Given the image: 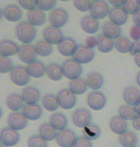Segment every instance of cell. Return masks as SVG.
I'll return each mask as SVG.
<instances>
[{
  "instance_id": "cell-13",
  "label": "cell",
  "mask_w": 140,
  "mask_h": 147,
  "mask_svg": "<svg viewBox=\"0 0 140 147\" xmlns=\"http://www.w3.org/2000/svg\"><path fill=\"white\" fill-rule=\"evenodd\" d=\"M77 137L74 130L70 128H66L57 133L56 143L59 147H72L74 144Z\"/></svg>"
},
{
  "instance_id": "cell-40",
  "label": "cell",
  "mask_w": 140,
  "mask_h": 147,
  "mask_svg": "<svg viewBox=\"0 0 140 147\" xmlns=\"http://www.w3.org/2000/svg\"><path fill=\"white\" fill-rule=\"evenodd\" d=\"M28 147H48V142L42 139L38 134L31 135L27 140Z\"/></svg>"
},
{
  "instance_id": "cell-4",
  "label": "cell",
  "mask_w": 140,
  "mask_h": 147,
  "mask_svg": "<svg viewBox=\"0 0 140 147\" xmlns=\"http://www.w3.org/2000/svg\"><path fill=\"white\" fill-rule=\"evenodd\" d=\"M57 100L59 107L64 110H70L74 108L76 104L77 98L76 96L72 92L69 88H63L58 91L57 93Z\"/></svg>"
},
{
  "instance_id": "cell-52",
  "label": "cell",
  "mask_w": 140,
  "mask_h": 147,
  "mask_svg": "<svg viewBox=\"0 0 140 147\" xmlns=\"http://www.w3.org/2000/svg\"><path fill=\"white\" fill-rule=\"evenodd\" d=\"M135 109L136 114H137V116H140V101L135 106Z\"/></svg>"
},
{
  "instance_id": "cell-45",
  "label": "cell",
  "mask_w": 140,
  "mask_h": 147,
  "mask_svg": "<svg viewBox=\"0 0 140 147\" xmlns=\"http://www.w3.org/2000/svg\"><path fill=\"white\" fill-rule=\"evenodd\" d=\"M18 6L26 11H30L36 9V0H21V1H18Z\"/></svg>"
},
{
  "instance_id": "cell-31",
  "label": "cell",
  "mask_w": 140,
  "mask_h": 147,
  "mask_svg": "<svg viewBox=\"0 0 140 147\" xmlns=\"http://www.w3.org/2000/svg\"><path fill=\"white\" fill-rule=\"evenodd\" d=\"M87 85L92 91H98L104 84V78L100 73L92 72L86 78Z\"/></svg>"
},
{
  "instance_id": "cell-19",
  "label": "cell",
  "mask_w": 140,
  "mask_h": 147,
  "mask_svg": "<svg viewBox=\"0 0 140 147\" xmlns=\"http://www.w3.org/2000/svg\"><path fill=\"white\" fill-rule=\"evenodd\" d=\"M19 45L15 41L4 38L0 40V55L5 57H10L18 54Z\"/></svg>"
},
{
  "instance_id": "cell-17",
  "label": "cell",
  "mask_w": 140,
  "mask_h": 147,
  "mask_svg": "<svg viewBox=\"0 0 140 147\" xmlns=\"http://www.w3.org/2000/svg\"><path fill=\"white\" fill-rule=\"evenodd\" d=\"M21 96L25 104H36L41 96V92L37 87L28 85L22 90Z\"/></svg>"
},
{
  "instance_id": "cell-51",
  "label": "cell",
  "mask_w": 140,
  "mask_h": 147,
  "mask_svg": "<svg viewBox=\"0 0 140 147\" xmlns=\"http://www.w3.org/2000/svg\"><path fill=\"white\" fill-rule=\"evenodd\" d=\"M135 62L136 64V66L140 68V53H138V54H136L135 55Z\"/></svg>"
},
{
  "instance_id": "cell-3",
  "label": "cell",
  "mask_w": 140,
  "mask_h": 147,
  "mask_svg": "<svg viewBox=\"0 0 140 147\" xmlns=\"http://www.w3.org/2000/svg\"><path fill=\"white\" fill-rule=\"evenodd\" d=\"M10 78L11 82L16 86H26L31 80L27 67L23 65H15L10 73Z\"/></svg>"
},
{
  "instance_id": "cell-41",
  "label": "cell",
  "mask_w": 140,
  "mask_h": 147,
  "mask_svg": "<svg viewBox=\"0 0 140 147\" xmlns=\"http://www.w3.org/2000/svg\"><path fill=\"white\" fill-rule=\"evenodd\" d=\"M13 67V62L10 57H5L0 55V74L11 73Z\"/></svg>"
},
{
  "instance_id": "cell-48",
  "label": "cell",
  "mask_w": 140,
  "mask_h": 147,
  "mask_svg": "<svg viewBox=\"0 0 140 147\" xmlns=\"http://www.w3.org/2000/svg\"><path fill=\"white\" fill-rule=\"evenodd\" d=\"M133 23H135V25L136 27H140V9L136 11L135 14H133Z\"/></svg>"
},
{
  "instance_id": "cell-21",
  "label": "cell",
  "mask_w": 140,
  "mask_h": 147,
  "mask_svg": "<svg viewBox=\"0 0 140 147\" xmlns=\"http://www.w3.org/2000/svg\"><path fill=\"white\" fill-rule=\"evenodd\" d=\"M80 26L85 33L89 34H93L97 33L99 30V21L92 17L91 14L82 16L80 20Z\"/></svg>"
},
{
  "instance_id": "cell-27",
  "label": "cell",
  "mask_w": 140,
  "mask_h": 147,
  "mask_svg": "<svg viewBox=\"0 0 140 147\" xmlns=\"http://www.w3.org/2000/svg\"><path fill=\"white\" fill-rule=\"evenodd\" d=\"M95 43L99 50V52H101V53L111 52L113 48H115V44L113 39L108 37L107 36H105L103 33L99 34L98 36H96Z\"/></svg>"
},
{
  "instance_id": "cell-36",
  "label": "cell",
  "mask_w": 140,
  "mask_h": 147,
  "mask_svg": "<svg viewBox=\"0 0 140 147\" xmlns=\"http://www.w3.org/2000/svg\"><path fill=\"white\" fill-rule=\"evenodd\" d=\"M34 46H36L37 55H40V57H49L50 55H52V51H54L52 45H51V44L48 43L44 39L36 40V44H34Z\"/></svg>"
},
{
  "instance_id": "cell-15",
  "label": "cell",
  "mask_w": 140,
  "mask_h": 147,
  "mask_svg": "<svg viewBox=\"0 0 140 147\" xmlns=\"http://www.w3.org/2000/svg\"><path fill=\"white\" fill-rule=\"evenodd\" d=\"M77 43L71 36H65L57 45V50L63 57H72L77 48Z\"/></svg>"
},
{
  "instance_id": "cell-35",
  "label": "cell",
  "mask_w": 140,
  "mask_h": 147,
  "mask_svg": "<svg viewBox=\"0 0 140 147\" xmlns=\"http://www.w3.org/2000/svg\"><path fill=\"white\" fill-rule=\"evenodd\" d=\"M69 89L74 94L75 96L77 95H83L86 93L87 89H88V85H87L86 79L82 78H79L74 80H71L69 83Z\"/></svg>"
},
{
  "instance_id": "cell-54",
  "label": "cell",
  "mask_w": 140,
  "mask_h": 147,
  "mask_svg": "<svg viewBox=\"0 0 140 147\" xmlns=\"http://www.w3.org/2000/svg\"><path fill=\"white\" fill-rule=\"evenodd\" d=\"M2 17H3V9L0 8V20L2 19Z\"/></svg>"
},
{
  "instance_id": "cell-42",
  "label": "cell",
  "mask_w": 140,
  "mask_h": 147,
  "mask_svg": "<svg viewBox=\"0 0 140 147\" xmlns=\"http://www.w3.org/2000/svg\"><path fill=\"white\" fill-rule=\"evenodd\" d=\"M122 8L128 14H135L136 11L140 9L139 1L137 0H127V1H125Z\"/></svg>"
},
{
  "instance_id": "cell-28",
  "label": "cell",
  "mask_w": 140,
  "mask_h": 147,
  "mask_svg": "<svg viewBox=\"0 0 140 147\" xmlns=\"http://www.w3.org/2000/svg\"><path fill=\"white\" fill-rule=\"evenodd\" d=\"M28 22H30L34 27H40L46 22V14L44 11H40L39 9H34L33 11H30L27 13Z\"/></svg>"
},
{
  "instance_id": "cell-37",
  "label": "cell",
  "mask_w": 140,
  "mask_h": 147,
  "mask_svg": "<svg viewBox=\"0 0 140 147\" xmlns=\"http://www.w3.org/2000/svg\"><path fill=\"white\" fill-rule=\"evenodd\" d=\"M83 136L89 140H95L101 136V128L95 123H91L83 128Z\"/></svg>"
},
{
  "instance_id": "cell-12",
  "label": "cell",
  "mask_w": 140,
  "mask_h": 147,
  "mask_svg": "<svg viewBox=\"0 0 140 147\" xmlns=\"http://www.w3.org/2000/svg\"><path fill=\"white\" fill-rule=\"evenodd\" d=\"M28 121L29 120L26 119L23 113L20 112H11L7 117L8 126L15 131H20L26 128Z\"/></svg>"
},
{
  "instance_id": "cell-6",
  "label": "cell",
  "mask_w": 140,
  "mask_h": 147,
  "mask_svg": "<svg viewBox=\"0 0 140 147\" xmlns=\"http://www.w3.org/2000/svg\"><path fill=\"white\" fill-rule=\"evenodd\" d=\"M69 20V13L66 9L62 7L54 8L49 14V21L51 26L55 28L64 27Z\"/></svg>"
},
{
  "instance_id": "cell-53",
  "label": "cell",
  "mask_w": 140,
  "mask_h": 147,
  "mask_svg": "<svg viewBox=\"0 0 140 147\" xmlns=\"http://www.w3.org/2000/svg\"><path fill=\"white\" fill-rule=\"evenodd\" d=\"M135 80H136V83H137V85L140 87V71L137 72V74H136V76H135Z\"/></svg>"
},
{
  "instance_id": "cell-22",
  "label": "cell",
  "mask_w": 140,
  "mask_h": 147,
  "mask_svg": "<svg viewBox=\"0 0 140 147\" xmlns=\"http://www.w3.org/2000/svg\"><path fill=\"white\" fill-rule=\"evenodd\" d=\"M110 129L113 133L116 135H122L126 133L128 131V123L125 119H123L120 116L115 115L111 117L110 122H109Z\"/></svg>"
},
{
  "instance_id": "cell-44",
  "label": "cell",
  "mask_w": 140,
  "mask_h": 147,
  "mask_svg": "<svg viewBox=\"0 0 140 147\" xmlns=\"http://www.w3.org/2000/svg\"><path fill=\"white\" fill-rule=\"evenodd\" d=\"M92 4V1H89V0H76V1H74V7L79 11H90L91 10Z\"/></svg>"
},
{
  "instance_id": "cell-43",
  "label": "cell",
  "mask_w": 140,
  "mask_h": 147,
  "mask_svg": "<svg viewBox=\"0 0 140 147\" xmlns=\"http://www.w3.org/2000/svg\"><path fill=\"white\" fill-rule=\"evenodd\" d=\"M56 4L57 2L55 0H38L36 1V8L42 11H52Z\"/></svg>"
},
{
  "instance_id": "cell-39",
  "label": "cell",
  "mask_w": 140,
  "mask_h": 147,
  "mask_svg": "<svg viewBox=\"0 0 140 147\" xmlns=\"http://www.w3.org/2000/svg\"><path fill=\"white\" fill-rule=\"evenodd\" d=\"M132 42L127 36H120L118 39H116L115 48L117 50L119 53L122 54H126V53L131 52L132 49Z\"/></svg>"
},
{
  "instance_id": "cell-46",
  "label": "cell",
  "mask_w": 140,
  "mask_h": 147,
  "mask_svg": "<svg viewBox=\"0 0 140 147\" xmlns=\"http://www.w3.org/2000/svg\"><path fill=\"white\" fill-rule=\"evenodd\" d=\"M72 147H92V142L88 139H86L84 136H81L77 137Z\"/></svg>"
},
{
  "instance_id": "cell-38",
  "label": "cell",
  "mask_w": 140,
  "mask_h": 147,
  "mask_svg": "<svg viewBox=\"0 0 140 147\" xmlns=\"http://www.w3.org/2000/svg\"><path fill=\"white\" fill-rule=\"evenodd\" d=\"M118 116H120L122 119L127 120H133L137 117L135 107L129 106V105H121L118 108Z\"/></svg>"
},
{
  "instance_id": "cell-23",
  "label": "cell",
  "mask_w": 140,
  "mask_h": 147,
  "mask_svg": "<svg viewBox=\"0 0 140 147\" xmlns=\"http://www.w3.org/2000/svg\"><path fill=\"white\" fill-rule=\"evenodd\" d=\"M22 113L28 120H37L41 117L43 114V109L38 103L36 104H25L22 109Z\"/></svg>"
},
{
  "instance_id": "cell-24",
  "label": "cell",
  "mask_w": 140,
  "mask_h": 147,
  "mask_svg": "<svg viewBox=\"0 0 140 147\" xmlns=\"http://www.w3.org/2000/svg\"><path fill=\"white\" fill-rule=\"evenodd\" d=\"M57 133V130L50 122H42L38 126V135L47 142L56 139Z\"/></svg>"
},
{
  "instance_id": "cell-58",
  "label": "cell",
  "mask_w": 140,
  "mask_h": 147,
  "mask_svg": "<svg viewBox=\"0 0 140 147\" xmlns=\"http://www.w3.org/2000/svg\"><path fill=\"white\" fill-rule=\"evenodd\" d=\"M139 6H140V1H139Z\"/></svg>"
},
{
  "instance_id": "cell-10",
  "label": "cell",
  "mask_w": 140,
  "mask_h": 147,
  "mask_svg": "<svg viewBox=\"0 0 140 147\" xmlns=\"http://www.w3.org/2000/svg\"><path fill=\"white\" fill-rule=\"evenodd\" d=\"M94 51L86 45H78L72 58L79 64H87L94 58Z\"/></svg>"
},
{
  "instance_id": "cell-2",
  "label": "cell",
  "mask_w": 140,
  "mask_h": 147,
  "mask_svg": "<svg viewBox=\"0 0 140 147\" xmlns=\"http://www.w3.org/2000/svg\"><path fill=\"white\" fill-rule=\"evenodd\" d=\"M63 76L70 80H74L80 78L83 68L81 64L76 62L74 58H67L61 64Z\"/></svg>"
},
{
  "instance_id": "cell-29",
  "label": "cell",
  "mask_w": 140,
  "mask_h": 147,
  "mask_svg": "<svg viewBox=\"0 0 140 147\" xmlns=\"http://www.w3.org/2000/svg\"><path fill=\"white\" fill-rule=\"evenodd\" d=\"M27 70L31 78H40L46 74L47 66L41 60H36L34 62L29 64L27 66Z\"/></svg>"
},
{
  "instance_id": "cell-50",
  "label": "cell",
  "mask_w": 140,
  "mask_h": 147,
  "mask_svg": "<svg viewBox=\"0 0 140 147\" xmlns=\"http://www.w3.org/2000/svg\"><path fill=\"white\" fill-rule=\"evenodd\" d=\"M110 3L113 6V7H115V8H122V7H123L125 1H123V0H118V1L112 0V1H110Z\"/></svg>"
},
{
  "instance_id": "cell-34",
  "label": "cell",
  "mask_w": 140,
  "mask_h": 147,
  "mask_svg": "<svg viewBox=\"0 0 140 147\" xmlns=\"http://www.w3.org/2000/svg\"><path fill=\"white\" fill-rule=\"evenodd\" d=\"M42 106L44 107V109L49 112H54L58 109L59 104H58L57 96L54 94L48 93L46 95L43 96L42 98Z\"/></svg>"
},
{
  "instance_id": "cell-56",
  "label": "cell",
  "mask_w": 140,
  "mask_h": 147,
  "mask_svg": "<svg viewBox=\"0 0 140 147\" xmlns=\"http://www.w3.org/2000/svg\"><path fill=\"white\" fill-rule=\"evenodd\" d=\"M0 147H9V146H6V145L2 144V143H1V144H0Z\"/></svg>"
},
{
  "instance_id": "cell-55",
  "label": "cell",
  "mask_w": 140,
  "mask_h": 147,
  "mask_svg": "<svg viewBox=\"0 0 140 147\" xmlns=\"http://www.w3.org/2000/svg\"><path fill=\"white\" fill-rule=\"evenodd\" d=\"M3 114H4V112H3V109L1 107H0V119H1V117H3Z\"/></svg>"
},
{
  "instance_id": "cell-30",
  "label": "cell",
  "mask_w": 140,
  "mask_h": 147,
  "mask_svg": "<svg viewBox=\"0 0 140 147\" xmlns=\"http://www.w3.org/2000/svg\"><path fill=\"white\" fill-rule=\"evenodd\" d=\"M102 32L105 36L112 38V39H118L121 36L122 29L120 26L113 24L111 21H106L102 25Z\"/></svg>"
},
{
  "instance_id": "cell-14",
  "label": "cell",
  "mask_w": 140,
  "mask_h": 147,
  "mask_svg": "<svg viewBox=\"0 0 140 147\" xmlns=\"http://www.w3.org/2000/svg\"><path fill=\"white\" fill-rule=\"evenodd\" d=\"M23 16L22 9L18 5L10 3L3 8V17L10 22H18Z\"/></svg>"
},
{
  "instance_id": "cell-18",
  "label": "cell",
  "mask_w": 140,
  "mask_h": 147,
  "mask_svg": "<svg viewBox=\"0 0 140 147\" xmlns=\"http://www.w3.org/2000/svg\"><path fill=\"white\" fill-rule=\"evenodd\" d=\"M25 102L23 100L21 94L13 92L10 93L6 98L5 104L8 109H10L11 112H19L23 109L25 106Z\"/></svg>"
},
{
  "instance_id": "cell-33",
  "label": "cell",
  "mask_w": 140,
  "mask_h": 147,
  "mask_svg": "<svg viewBox=\"0 0 140 147\" xmlns=\"http://www.w3.org/2000/svg\"><path fill=\"white\" fill-rule=\"evenodd\" d=\"M47 76L54 81H58L63 78V72L61 65H59L57 62H50L47 65L46 70Z\"/></svg>"
},
{
  "instance_id": "cell-7",
  "label": "cell",
  "mask_w": 140,
  "mask_h": 147,
  "mask_svg": "<svg viewBox=\"0 0 140 147\" xmlns=\"http://www.w3.org/2000/svg\"><path fill=\"white\" fill-rule=\"evenodd\" d=\"M18 58L19 60L23 63L26 64H31L37 60V52L36 49V46L33 44H22L21 46H19L18 50Z\"/></svg>"
},
{
  "instance_id": "cell-32",
  "label": "cell",
  "mask_w": 140,
  "mask_h": 147,
  "mask_svg": "<svg viewBox=\"0 0 140 147\" xmlns=\"http://www.w3.org/2000/svg\"><path fill=\"white\" fill-rule=\"evenodd\" d=\"M119 143L124 147H136L138 143V136L135 132L127 131L119 136Z\"/></svg>"
},
{
  "instance_id": "cell-57",
  "label": "cell",
  "mask_w": 140,
  "mask_h": 147,
  "mask_svg": "<svg viewBox=\"0 0 140 147\" xmlns=\"http://www.w3.org/2000/svg\"><path fill=\"white\" fill-rule=\"evenodd\" d=\"M0 144H1V140H0Z\"/></svg>"
},
{
  "instance_id": "cell-47",
  "label": "cell",
  "mask_w": 140,
  "mask_h": 147,
  "mask_svg": "<svg viewBox=\"0 0 140 147\" xmlns=\"http://www.w3.org/2000/svg\"><path fill=\"white\" fill-rule=\"evenodd\" d=\"M130 53H131V55H135L136 54L140 53V39L135 41V42L132 44V49H131Z\"/></svg>"
},
{
  "instance_id": "cell-16",
  "label": "cell",
  "mask_w": 140,
  "mask_h": 147,
  "mask_svg": "<svg viewBox=\"0 0 140 147\" xmlns=\"http://www.w3.org/2000/svg\"><path fill=\"white\" fill-rule=\"evenodd\" d=\"M109 3L107 1H92L91 7V16L94 17L95 19H103L109 16L110 13Z\"/></svg>"
},
{
  "instance_id": "cell-11",
  "label": "cell",
  "mask_w": 140,
  "mask_h": 147,
  "mask_svg": "<svg viewBox=\"0 0 140 147\" xmlns=\"http://www.w3.org/2000/svg\"><path fill=\"white\" fill-rule=\"evenodd\" d=\"M0 140H1L2 144L6 146H14L19 142L20 134L18 131L13 130L9 126L3 127L0 130Z\"/></svg>"
},
{
  "instance_id": "cell-26",
  "label": "cell",
  "mask_w": 140,
  "mask_h": 147,
  "mask_svg": "<svg viewBox=\"0 0 140 147\" xmlns=\"http://www.w3.org/2000/svg\"><path fill=\"white\" fill-rule=\"evenodd\" d=\"M51 124L55 128V130L58 132L62 131L67 128L68 125V117L65 114L61 113V112H54L50 116V121Z\"/></svg>"
},
{
  "instance_id": "cell-9",
  "label": "cell",
  "mask_w": 140,
  "mask_h": 147,
  "mask_svg": "<svg viewBox=\"0 0 140 147\" xmlns=\"http://www.w3.org/2000/svg\"><path fill=\"white\" fill-rule=\"evenodd\" d=\"M43 39L50 43L51 45H58L65 36L63 32L58 28L52 27L51 25L46 26L44 30L42 31Z\"/></svg>"
},
{
  "instance_id": "cell-1",
  "label": "cell",
  "mask_w": 140,
  "mask_h": 147,
  "mask_svg": "<svg viewBox=\"0 0 140 147\" xmlns=\"http://www.w3.org/2000/svg\"><path fill=\"white\" fill-rule=\"evenodd\" d=\"M16 38L23 44H31L36 39L37 30L36 28L28 21H20L14 28Z\"/></svg>"
},
{
  "instance_id": "cell-25",
  "label": "cell",
  "mask_w": 140,
  "mask_h": 147,
  "mask_svg": "<svg viewBox=\"0 0 140 147\" xmlns=\"http://www.w3.org/2000/svg\"><path fill=\"white\" fill-rule=\"evenodd\" d=\"M108 16H109L111 22L118 26L125 24L128 20V13L124 11L123 8L112 7L110 9V13Z\"/></svg>"
},
{
  "instance_id": "cell-20",
  "label": "cell",
  "mask_w": 140,
  "mask_h": 147,
  "mask_svg": "<svg viewBox=\"0 0 140 147\" xmlns=\"http://www.w3.org/2000/svg\"><path fill=\"white\" fill-rule=\"evenodd\" d=\"M122 96L125 102L129 106H135L140 101V90L135 85H130L125 88Z\"/></svg>"
},
{
  "instance_id": "cell-8",
  "label": "cell",
  "mask_w": 140,
  "mask_h": 147,
  "mask_svg": "<svg viewBox=\"0 0 140 147\" xmlns=\"http://www.w3.org/2000/svg\"><path fill=\"white\" fill-rule=\"evenodd\" d=\"M87 104L91 109L94 111H99L103 109L106 105L107 98L104 93L100 91H92L87 96Z\"/></svg>"
},
{
  "instance_id": "cell-49",
  "label": "cell",
  "mask_w": 140,
  "mask_h": 147,
  "mask_svg": "<svg viewBox=\"0 0 140 147\" xmlns=\"http://www.w3.org/2000/svg\"><path fill=\"white\" fill-rule=\"evenodd\" d=\"M133 127L135 128V130L140 131V116H137L133 120Z\"/></svg>"
},
{
  "instance_id": "cell-5",
  "label": "cell",
  "mask_w": 140,
  "mask_h": 147,
  "mask_svg": "<svg viewBox=\"0 0 140 147\" xmlns=\"http://www.w3.org/2000/svg\"><path fill=\"white\" fill-rule=\"evenodd\" d=\"M72 123L78 128H85L92 123V113L87 108L80 107L75 109L72 114Z\"/></svg>"
}]
</instances>
